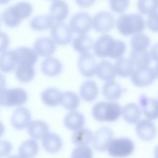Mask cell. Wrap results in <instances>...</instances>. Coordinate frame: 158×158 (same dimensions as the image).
Returning a JSON list of instances; mask_svg holds the SVG:
<instances>
[{"label": "cell", "instance_id": "obj_39", "mask_svg": "<svg viewBox=\"0 0 158 158\" xmlns=\"http://www.w3.org/2000/svg\"><path fill=\"white\" fill-rule=\"evenodd\" d=\"M130 2V0H109V6L113 12L121 14L127 10Z\"/></svg>", "mask_w": 158, "mask_h": 158}, {"label": "cell", "instance_id": "obj_9", "mask_svg": "<svg viewBox=\"0 0 158 158\" xmlns=\"http://www.w3.org/2000/svg\"><path fill=\"white\" fill-rule=\"evenodd\" d=\"M115 24L114 15L108 11H100L92 18V28L99 33H105L109 31Z\"/></svg>", "mask_w": 158, "mask_h": 158}, {"label": "cell", "instance_id": "obj_43", "mask_svg": "<svg viewBox=\"0 0 158 158\" xmlns=\"http://www.w3.org/2000/svg\"><path fill=\"white\" fill-rule=\"evenodd\" d=\"M10 44V39L7 34L0 31V52H3L7 49Z\"/></svg>", "mask_w": 158, "mask_h": 158}, {"label": "cell", "instance_id": "obj_45", "mask_svg": "<svg viewBox=\"0 0 158 158\" xmlns=\"http://www.w3.org/2000/svg\"><path fill=\"white\" fill-rule=\"evenodd\" d=\"M77 4L82 8H88L93 6L96 0H75Z\"/></svg>", "mask_w": 158, "mask_h": 158}, {"label": "cell", "instance_id": "obj_6", "mask_svg": "<svg viewBox=\"0 0 158 158\" xmlns=\"http://www.w3.org/2000/svg\"><path fill=\"white\" fill-rule=\"evenodd\" d=\"M27 99V92L20 88L4 89L0 92V105L4 107L22 106Z\"/></svg>", "mask_w": 158, "mask_h": 158}, {"label": "cell", "instance_id": "obj_52", "mask_svg": "<svg viewBox=\"0 0 158 158\" xmlns=\"http://www.w3.org/2000/svg\"><path fill=\"white\" fill-rule=\"evenodd\" d=\"M48 1H55V0H48Z\"/></svg>", "mask_w": 158, "mask_h": 158}, {"label": "cell", "instance_id": "obj_5", "mask_svg": "<svg viewBox=\"0 0 158 158\" xmlns=\"http://www.w3.org/2000/svg\"><path fill=\"white\" fill-rule=\"evenodd\" d=\"M135 150L133 141L126 137L112 138L107 151L109 156L114 158H125L130 156Z\"/></svg>", "mask_w": 158, "mask_h": 158}, {"label": "cell", "instance_id": "obj_31", "mask_svg": "<svg viewBox=\"0 0 158 158\" xmlns=\"http://www.w3.org/2000/svg\"><path fill=\"white\" fill-rule=\"evenodd\" d=\"M43 102L49 107H56L60 104L62 93L55 88H48L41 94Z\"/></svg>", "mask_w": 158, "mask_h": 158}, {"label": "cell", "instance_id": "obj_33", "mask_svg": "<svg viewBox=\"0 0 158 158\" xmlns=\"http://www.w3.org/2000/svg\"><path fill=\"white\" fill-rule=\"evenodd\" d=\"M93 139L92 131L88 128H80L74 131L72 136V141L77 146L89 145Z\"/></svg>", "mask_w": 158, "mask_h": 158}, {"label": "cell", "instance_id": "obj_37", "mask_svg": "<svg viewBox=\"0 0 158 158\" xmlns=\"http://www.w3.org/2000/svg\"><path fill=\"white\" fill-rule=\"evenodd\" d=\"M150 44L149 37L141 32L133 35L130 40V45L133 50H147Z\"/></svg>", "mask_w": 158, "mask_h": 158}, {"label": "cell", "instance_id": "obj_48", "mask_svg": "<svg viewBox=\"0 0 158 158\" xmlns=\"http://www.w3.org/2000/svg\"><path fill=\"white\" fill-rule=\"evenodd\" d=\"M154 158H158V144L156 146L154 149Z\"/></svg>", "mask_w": 158, "mask_h": 158}, {"label": "cell", "instance_id": "obj_36", "mask_svg": "<svg viewBox=\"0 0 158 158\" xmlns=\"http://www.w3.org/2000/svg\"><path fill=\"white\" fill-rule=\"evenodd\" d=\"M80 99L79 96L75 93L70 91L62 93L60 104L69 111L75 110L80 105Z\"/></svg>", "mask_w": 158, "mask_h": 158}, {"label": "cell", "instance_id": "obj_23", "mask_svg": "<svg viewBox=\"0 0 158 158\" xmlns=\"http://www.w3.org/2000/svg\"><path fill=\"white\" fill-rule=\"evenodd\" d=\"M85 123V118L84 115L76 110L69 112L64 119V123L65 127L72 131H75L83 128Z\"/></svg>", "mask_w": 158, "mask_h": 158}, {"label": "cell", "instance_id": "obj_21", "mask_svg": "<svg viewBox=\"0 0 158 158\" xmlns=\"http://www.w3.org/2000/svg\"><path fill=\"white\" fill-rule=\"evenodd\" d=\"M17 59L15 50H6L0 54V70L9 73L16 69Z\"/></svg>", "mask_w": 158, "mask_h": 158}, {"label": "cell", "instance_id": "obj_19", "mask_svg": "<svg viewBox=\"0 0 158 158\" xmlns=\"http://www.w3.org/2000/svg\"><path fill=\"white\" fill-rule=\"evenodd\" d=\"M17 59V65L24 64L33 65L38 60V55L33 49L20 46L15 49Z\"/></svg>", "mask_w": 158, "mask_h": 158}, {"label": "cell", "instance_id": "obj_50", "mask_svg": "<svg viewBox=\"0 0 158 158\" xmlns=\"http://www.w3.org/2000/svg\"><path fill=\"white\" fill-rule=\"evenodd\" d=\"M154 71H155V73H156V77L158 78V62L156 64L155 67H154Z\"/></svg>", "mask_w": 158, "mask_h": 158}, {"label": "cell", "instance_id": "obj_8", "mask_svg": "<svg viewBox=\"0 0 158 158\" xmlns=\"http://www.w3.org/2000/svg\"><path fill=\"white\" fill-rule=\"evenodd\" d=\"M69 27L75 33L86 34L92 27V18L87 12H77L70 19Z\"/></svg>", "mask_w": 158, "mask_h": 158}, {"label": "cell", "instance_id": "obj_30", "mask_svg": "<svg viewBox=\"0 0 158 158\" xmlns=\"http://www.w3.org/2000/svg\"><path fill=\"white\" fill-rule=\"evenodd\" d=\"M72 47L77 52L83 54L89 52L93 48L94 42L86 34L78 35L72 41Z\"/></svg>", "mask_w": 158, "mask_h": 158}, {"label": "cell", "instance_id": "obj_26", "mask_svg": "<svg viewBox=\"0 0 158 158\" xmlns=\"http://www.w3.org/2000/svg\"><path fill=\"white\" fill-rule=\"evenodd\" d=\"M28 133L30 136L35 140L42 139L48 133V124L42 120H34L28 126Z\"/></svg>", "mask_w": 158, "mask_h": 158}, {"label": "cell", "instance_id": "obj_18", "mask_svg": "<svg viewBox=\"0 0 158 158\" xmlns=\"http://www.w3.org/2000/svg\"><path fill=\"white\" fill-rule=\"evenodd\" d=\"M123 90L121 85L115 81H106L102 88V93L104 98L109 101H116L122 96Z\"/></svg>", "mask_w": 158, "mask_h": 158}, {"label": "cell", "instance_id": "obj_24", "mask_svg": "<svg viewBox=\"0 0 158 158\" xmlns=\"http://www.w3.org/2000/svg\"><path fill=\"white\" fill-rule=\"evenodd\" d=\"M96 74L99 79L105 81L113 80L117 76L114 65L106 60H101L97 64Z\"/></svg>", "mask_w": 158, "mask_h": 158}, {"label": "cell", "instance_id": "obj_42", "mask_svg": "<svg viewBox=\"0 0 158 158\" xmlns=\"http://www.w3.org/2000/svg\"><path fill=\"white\" fill-rule=\"evenodd\" d=\"M12 149L11 143L6 140H0V158L9 155Z\"/></svg>", "mask_w": 158, "mask_h": 158}, {"label": "cell", "instance_id": "obj_4", "mask_svg": "<svg viewBox=\"0 0 158 158\" xmlns=\"http://www.w3.org/2000/svg\"><path fill=\"white\" fill-rule=\"evenodd\" d=\"M121 106L115 101H100L92 108L93 118L100 122H114L122 115Z\"/></svg>", "mask_w": 158, "mask_h": 158}, {"label": "cell", "instance_id": "obj_16", "mask_svg": "<svg viewBox=\"0 0 158 158\" xmlns=\"http://www.w3.org/2000/svg\"><path fill=\"white\" fill-rule=\"evenodd\" d=\"M140 109L145 117L149 120L158 119V100L144 94L139 96Z\"/></svg>", "mask_w": 158, "mask_h": 158}, {"label": "cell", "instance_id": "obj_28", "mask_svg": "<svg viewBox=\"0 0 158 158\" xmlns=\"http://www.w3.org/2000/svg\"><path fill=\"white\" fill-rule=\"evenodd\" d=\"M114 66L117 75L122 78L130 77L135 69L130 59L123 57L117 59Z\"/></svg>", "mask_w": 158, "mask_h": 158}, {"label": "cell", "instance_id": "obj_7", "mask_svg": "<svg viewBox=\"0 0 158 158\" xmlns=\"http://www.w3.org/2000/svg\"><path fill=\"white\" fill-rule=\"evenodd\" d=\"M51 38L59 45L69 44L73 40V32L69 25L63 22H56L50 29Z\"/></svg>", "mask_w": 158, "mask_h": 158}, {"label": "cell", "instance_id": "obj_3", "mask_svg": "<svg viewBox=\"0 0 158 158\" xmlns=\"http://www.w3.org/2000/svg\"><path fill=\"white\" fill-rule=\"evenodd\" d=\"M115 25L121 35L128 36L142 32L145 28L146 22L141 14H125L117 18Z\"/></svg>", "mask_w": 158, "mask_h": 158}, {"label": "cell", "instance_id": "obj_44", "mask_svg": "<svg viewBox=\"0 0 158 158\" xmlns=\"http://www.w3.org/2000/svg\"><path fill=\"white\" fill-rule=\"evenodd\" d=\"M149 52L151 59L158 62V42L151 46Z\"/></svg>", "mask_w": 158, "mask_h": 158}, {"label": "cell", "instance_id": "obj_27", "mask_svg": "<svg viewBox=\"0 0 158 158\" xmlns=\"http://www.w3.org/2000/svg\"><path fill=\"white\" fill-rule=\"evenodd\" d=\"M122 115L125 121L128 123H136L140 120L141 110L136 103L130 102L126 104L122 109Z\"/></svg>", "mask_w": 158, "mask_h": 158}, {"label": "cell", "instance_id": "obj_12", "mask_svg": "<svg viewBox=\"0 0 158 158\" xmlns=\"http://www.w3.org/2000/svg\"><path fill=\"white\" fill-rule=\"evenodd\" d=\"M97 64L94 56L90 52L81 54L78 60V70L86 78H91L96 75Z\"/></svg>", "mask_w": 158, "mask_h": 158}, {"label": "cell", "instance_id": "obj_1", "mask_svg": "<svg viewBox=\"0 0 158 158\" xmlns=\"http://www.w3.org/2000/svg\"><path fill=\"white\" fill-rule=\"evenodd\" d=\"M94 55L99 58L109 57L112 59H118L123 57L127 46L120 40H115L109 35H102L99 36L93 44Z\"/></svg>", "mask_w": 158, "mask_h": 158}, {"label": "cell", "instance_id": "obj_20", "mask_svg": "<svg viewBox=\"0 0 158 158\" xmlns=\"http://www.w3.org/2000/svg\"><path fill=\"white\" fill-rule=\"evenodd\" d=\"M99 89L97 83L91 80L83 81L80 88V96L86 102L94 101L98 97Z\"/></svg>", "mask_w": 158, "mask_h": 158}, {"label": "cell", "instance_id": "obj_13", "mask_svg": "<svg viewBox=\"0 0 158 158\" xmlns=\"http://www.w3.org/2000/svg\"><path fill=\"white\" fill-rule=\"evenodd\" d=\"M113 136V131L110 128L106 127L100 128L93 135L92 142L94 149L99 152L107 151Z\"/></svg>", "mask_w": 158, "mask_h": 158}, {"label": "cell", "instance_id": "obj_34", "mask_svg": "<svg viewBox=\"0 0 158 158\" xmlns=\"http://www.w3.org/2000/svg\"><path fill=\"white\" fill-rule=\"evenodd\" d=\"M39 151V145L35 139L23 142L19 148V156L22 158H34Z\"/></svg>", "mask_w": 158, "mask_h": 158}, {"label": "cell", "instance_id": "obj_11", "mask_svg": "<svg viewBox=\"0 0 158 158\" xmlns=\"http://www.w3.org/2000/svg\"><path fill=\"white\" fill-rule=\"evenodd\" d=\"M135 131L137 136L143 141H152L156 136L157 128L154 123L149 119L139 120L136 123Z\"/></svg>", "mask_w": 158, "mask_h": 158}, {"label": "cell", "instance_id": "obj_38", "mask_svg": "<svg viewBox=\"0 0 158 158\" xmlns=\"http://www.w3.org/2000/svg\"><path fill=\"white\" fill-rule=\"evenodd\" d=\"M137 8L140 14L149 15L158 10V0H138Z\"/></svg>", "mask_w": 158, "mask_h": 158}, {"label": "cell", "instance_id": "obj_40", "mask_svg": "<svg viewBox=\"0 0 158 158\" xmlns=\"http://www.w3.org/2000/svg\"><path fill=\"white\" fill-rule=\"evenodd\" d=\"M71 158H93V151L88 146H77L73 150Z\"/></svg>", "mask_w": 158, "mask_h": 158}, {"label": "cell", "instance_id": "obj_51", "mask_svg": "<svg viewBox=\"0 0 158 158\" xmlns=\"http://www.w3.org/2000/svg\"><path fill=\"white\" fill-rule=\"evenodd\" d=\"M7 158H22V157H20L19 156L12 155V156H8Z\"/></svg>", "mask_w": 158, "mask_h": 158}, {"label": "cell", "instance_id": "obj_32", "mask_svg": "<svg viewBox=\"0 0 158 158\" xmlns=\"http://www.w3.org/2000/svg\"><path fill=\"white\" fill-rule=\"evenodd\" d=\"M54 23V21L49 15H39L30 20V27L34 31H43L51 28Z\"/></svg>", "mask_w": 158, "mask_h": 158}, {"label": "cell", "instance_id": "obj_29", "mask_svg": "<svg viewBox=\"0 0 158 158\" xmlns=\"http://www.w3.org/2000/svg\"><path fill=\"white\" fill-rule=\"evenodd\" d=\"M130 59L136 69L149 67L151 62L149 52L147 50L138 51L132 49L130 54Z\"/></svg>", "mask_w": 158, "mask_h": 158}, {"label": "cell", "instance_id": "obj_10", "mask_svg": "<svg viewBox=\"0 0 158 158\" xmlns=\"http://www.w3.org/2000/svg\"><path fill=\"white\" fill-rule=\"evenodd\" d=\"M130 77L133 84L141 88L149 86L157 78L154 69L150 67L135 69Z\"/></svg>", "mask_w": 158, "mask_h": 158}, {"label": "cell", "instance_id": "obj_49", "mask_svg": "<svg viewBox=\"0 0 158 158\" xmlns=\"http://www.w3.org/2000/svg\"><path fill=\"white\" fill-rule=\"evenodd\" d=\"M11 0H0V5L7 4Z\"/></svg>", "mask_w": 158, "mask_h": 158}, {"label": "cell", "instance_id": "obj_14", "mask_svg": "<svg viewBox=\"0 0 158 158\" xmlns=\"http://www.w3.org/2000/svg\"><path fill=\"white\" fill-rule=\"evenodd\" d=\"M31 119L30 110L25 107L19 106L13 112L10 118V123L15 129L21 130L28 127Z\"/></svg>", "mask_w": 158, "mask_h": 158}, {"label": "cell", "instance_id": "obj_22", "mask_svg": "<svg viewBox=\"0 0 158 158\" xmlns=\"http://www.w3.org/2000/svg\"><path fill=\"white\" fill-rule=\"evenodd\" d=\"M41 69L46 76L54 77L59 75L62 70L61 62L53 57L46 58L41 63Z\"/></svg>", "mask_w": 158, "mask_h": 158}, {"label": "cell", "instance_id": "obj_25", "mask_svg": "<svg viewBox=\"0 0 158 158\" xmlns=\"http://www.w3.org/2000/svg\"><path fill=\"white\" fill-rule=\"evenodd\" d=\"M62 140L56 133H48L42 139V145L44 149L49 153L54 154L60 151L62 148Z\"/></svg>", "mask_w": 158, "mask_h": 158}, {"label": "cell", "instance_id": "obj_17", "mask_svg": "<svg viewBox=\"0 0 158 158\" xmlns=\"http://www.w3.org/2000/svg\"><path fill=\"white\" fill-rule=\"evenodd\" d=\"M69 14L67 3L63 0H55L52 2L49 9V15L56 22H62Z\"/></svg>", "mask_w": 158, "mask_h": 158}, {"label": "cell", "instance_id": "obj_15", "mask_svg": "<svg viewBox=\"0 0 158 158\" xmlns=\"http://www.w3.org/2000/svg\"><path fill=\"white\" fill-rule=\"evenodd\" d=\"M33 49L38 56L45 58L49 57L56 51V43L51 38L41 36L35 41Z\"/></svg>", "mask_w": 158, "mask_h": 158}, {"label": "cell", "instance_id": "obj_35", "mask_svg": "<svg viewBox=\"0 0 158 158\" xmlns=\"http://www.w3.org/2000/svg\"><path fill=\"white\" fill-rule=\"evenodd\" d=\"M35 70L33 65L20 64L15 69V77L21 83H28L35 77Z\"/></svg>", "mask_w": 158, "mask_h": 158}, {"label": "cell", "instance_id": "obj_2", "mask_svg": "<svg viewBox=\"0 0 158 158\" xmlns=\"http://www.w3.org/2000/svg\"><path fill=\"white\" fill-rule=\"evenodd\" d=\"M33 12L32 5L27 1H20L6 8L2 14V20L9 28L18 27L21 22L30 17Z\"/></svg>", "mask_w": 158, "mask_h": 158}, {"label": "cell", "instance_id": "obj_47", "mask_svg": "<svg viewBox=\"0 0 158 158\" xmlns=\"http://www.w3.org/2000/svg\"><path fill=\"white\" fill-rule=\"evenodd\" d=\"M4 131H5V129H4V125L0 121V137H1L3 135V134L4 133Z\"/></svg>", "mask_w": 158, "mask_h": 158}, {"label": "cell", "instance_id": "obj_46", "mask_svg": "<svg viewBox=\"0 0 158 158\" xmlns=\"http://www.w3.org/2000/svg\"><path fill=\"white\" fill-rule=\"evenodd\" d=\"M6 78L3 75L0 73V92L5 89L6 87Z\"/></svg>", "mask_w": 158, "mask_h": 158}, {"label": "cell", "instance_id": "obj_53", "mask_svg": "<svg viewBox=\"0 0 158 158\" xmlns=\"http://www.w3.org/2000/svg\"><path fill=\"white\" fill-rule=\"evenodd\" d=\"M0 25H1V17H0Z\"/></svg>", "mask_w": 158, "mask_h": 158}, {"label": "cell", "instance_id": "obj_41", "mask_svg": "<svg viewBox=\"0 0 158 158\" xmlns=\"http://www.w3.org/2000/svg\"><path fill=\"white\" fill-rule=\"evenodd\" d=\"M146 25L152 32H158V12H156L149 15L146 20Z\"/></svg>", "mask_w": 158, "mask_h": 158}]
</instances>
